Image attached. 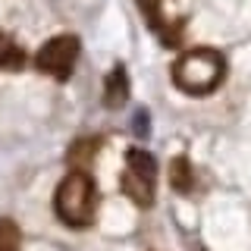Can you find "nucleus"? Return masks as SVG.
<instances>
[{
    "label": "nucleus",
    "instance_id": "nucleus-1",
    "mask_svg": "<svg viewBox=\"0 0 251 251\" xmlns=\"http://www.w3.org/2000/svg\"><path fill=\"white\" fill-rule=\"evenodd\" d=\"M223 75H226V60L214 47H192V50H185L182 57L173 63V82H176V88L185 94H195V98L220 88Z\"/></svg>",
    "mask_w": 251,
    "mask_h": 251
},
{
    "label": "nucleus",
    "instance_id": "nucleus-2",
    "mask_svg": "<svg viewBox=\"0 0 251 251\" xmlns=\"http://www.w3.org/2000/svg\"><path fill=\"white\" fill-rule=\"evenodd\" d=\"M53 210L66 226L73 229H85L94 223V210H98V188L88 170H73L69 176H63L53 195Z\"/></svg>",
    "mask_w": 251,
    "mask_h": 251
},
{
    "label": "nucleus",
    "instance_id": "nucleus-3",
    "mask_svg": "<svg viewBox=\"0 0 251 251\" xmlns=\"http://www.w3.org/2000/svg\"><path fill=\"white\" fill-rule=\"evenodd\" d=\"M123 192L129 195L138 207H151L157 192V160L145 148H129L126 151V173H123Z\"/></svg>",
    "mask_w": 251,
    "mask_h": 251
},
{
    "label": "nucleus",
    "instance_id": "nucleus-4",
    "mask_svg": "<svg viewBox=\"0 0 251 251\" xmlns=\"http://www.w3.org/2000/svg\"><path fill=\"white\" fill-rule=\"evenodd\" d=\"M78 50H82V47H78L75 35H57V38H50V41L35 53V66L41 69L44 75L66 82V78L73 75V69H75Z\"/></svg>",
    "mask_w": 251,
    "mask_h": 251
},
{
    "label": "nucleus",
    "instance_id": "nucleus-5",
    "mask_svg": "<svg viewBox=\"0 0 251 251\" xmlns=\"http://www.w3.org/2000/svg\"><path fill=\"white\" fill-rule=\"evenodd\" d=\"M129 100V75L123 66H113V73L104 78V104L110 110H120Z\"/></svg>",
    "mask_w": 251,
    "mask_h": 251
},
{
    "label": "nucleus",
    "instance_id": "nucleus-6",
    "mask_svg": "<svg viewBox=\"0 0 251 251\" xmlns=\"http://www.w3.org/2000/svg\"><path fill=\"white\" fill-rule=\"evenodd\" d=\"M25 66V50L13 38L0 35V69H22Z\"/></svg>",
    "mask_w": 251,
    "mask_h": 251
},
{
    "label": "nucleus",
    "instance_id": "nucleus-7",
    "mask_svg": "<svg viewBox=\"0 0 251 251\" xmlns=\"http://www.w3.org/2000/svg\"><path fill=\"white\" fill-rule=\"evenodd\" d=\"M98 145H100L98 138H82V141H75V145L69 148V163H73V170H85V167H88L91 157H94V151H98Z\"/></svg>",
    "mask_w": 251,
    "mask_h": 251
},
{
    "label": "nucleus",
    "instance_id": "nucleus-8",
    "mask_svg": "<svg viewBox=\"0 0 251 251\" xmlns=\"http://www.w3.org/2000/svg\"><path fill=\"white\" fill-rule=\"evenodd\" d=\"M0 251H22V232L10 217L0 220Z\"/></svg>",
    "mask_w": 251,
    "mask_h": 251
},
{
    "label": "nucleus",
    "instance_id": "nucleus-9",
    "mask_svg": "<svg viewBox=\"0 0 251 251\" xmlns=\"http://www.w3.org/2000/svg\"><path fill=\"white\" fill-rule=\"evenodd\" d=\"M170 173H173V188H176V192H188V188H192V167H188V160L185 157H176V160H173V167H170Z\"/></svg>",
    "mask_w": 251,
    "mask_h": 251
}]
</instances>
